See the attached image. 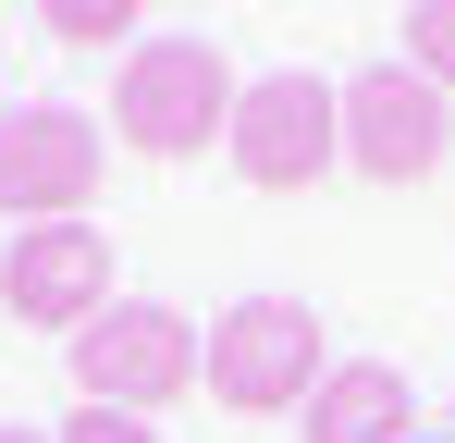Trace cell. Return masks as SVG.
<instances>
[{
    "instance_id": "1",
    "label": "cell",
    "mask_w": 455,
    "mask_h": 443,
    "mask_svg": "<svg viewBox=\"0 0 455 443\" xmlns=\"http://www.w3.org/2000/svg\"><path fill=\"white\" fill-rule=\"evenodd\" d=\"M111 136L136 148V160H197V148H222L234 136V62L210 37H148V50H124Z\"/></svg>"
},
{
    "instance_id": "2",
    "label": "cell",
    "mask_w": 455,
    "mask_h": 443,
    "mask_svg": "<svg viewBox=\"0 0 455 443\" xmlns=\"http://www.w3.org/2000/svg\"><path fill=\"white\" fill-rule=\"evenodd\" d=\"M320 308H296V295H246V308H222L210 320V345H197V382L222 394L234 419H283V407H307L320 394Z\"/></svg>"
},
{
    "instance_id": "3",
    "label": "cell",
    "mask_w": 455,
    "mask_h": 443,
    "mask_svg": "<svg viewBox=\"0 0 455 443\" xmlns=\"http://www.w3.org/2000/svg\"><path fill=\"white\" fill-rule=\"evenodd\" d=\"M222 160L259 185V197H296V185H320L332 160H345V86L332 74H259V86H234V136Z\"/></svg>"
},
{
    "instance_id": "4",
    "label": "cell",
    "mask_w": 455,
    "mask_h": 443,
    "mask_svg": "<svg viewBox=\"0 0 455 443\" xmlns=\"http://www.w3.org/2000/svg\"><path fill=\"white\" fill-rule=\"evenodd\" d=\"M197 382V320L185 308H160V295H111L99 320L75 333V394L86 407H172Z\"/></svg>"
},
{
    "instance_id": "5",
    "label": "cell",
    "mask_w": 455,
    "mask_h": 443,
    "mask_svg": "<svg viewBox=\"0 0 455 443\" xmlns=\"http://www.w3.org/2000/svg\"><path fill=\"white\" fill-rule=\"evenodd\" d=\"M443 86L419 62H370L345 74V173H370V185H431L443 173Z\"/></svg>"
},
{
    "instance_id": "6",
    "label": "cell",
    "mask_w": 455,
    "mask_h": 443,
    "mask_svg": "<svg viewBox=\"0 0 455 443\" xmlns=\"http://www.w3.org/2000/svg\"><path fill=\"white\" fill-rule=\"evenodd\" d=\"M0 308H12V320H50V333L75 345L86 320L111 308V234H99V222H25V234L0 246Z\"/></svg>"
},
{
    "instance_id": "7",
    "label": "cell",
    "mask_w": 455,
    "mask_h": 443,
    "mask_svg": "<svg viewBox=\"0 0 455 443\" xmlns=\"http://www.w3.org/2000/svg\"><path fill=\"white\" fill-rule=\"evenodd\" d=\"M86 197H99V124L86 111H12L0 124V210L75 222Z\"/></svg>"
},
{
    "instance_id": "8",
    "label": "cell",
    "mask_w": 455,
    "mask_h": 443,
    "mask_svg": "<svg viewBox=\"0 0 455 443\" xmlns=\"http://www.w3.org/2000/svg\"><path fill=\"white\" fill-rule=\"evenodd\" d=\"M406 419H419V407H406V369L394 358H332L320 394L296 407L307 443H406Z\"/></svg>"
},
{
    "instance_id": "9",
    "label": "cell",
    "mask_w": 455,
    "mask_h": 443,
    "mask_svg": "<svg viewBox=\"0 0 455 443\" xmlns=\"http://www.w3.org/2000/svg\"><path fill=\"white\" fill-rule=\"evenodd\" d=\"M37 25H50L62 50H111V37L136 25V0H37Z\"/></svg>"
},
{
    "instance_id": "10",
    "label": "cell",
    "mask_w": 455,
    "mask_h": 443,
    "mask_svg": "<svg viewBox=\"0 0 455 443\" xmlns=\"http://www.w3.org/2000/svg\"><path fill=\"white\" fill-rule=\"evenodd\" d=\"M406 62L455 99V0H406Z\"/></svg>"
},
{
    "instance_id": "11",
    "label": "cell",
    "mask_w": 455,
    "mask_h": 443,
    "mask_svg": "<svg viewBox=\"0 0 455 443\" xmlns=\"http://www.w3.org/2000/svg\"><path fill=\"white\" fill-rule=\"evenodd\" d=\"M50 443H160V431L136 419V407H75V419H62Z\"/></svg>"
},
{
    "instance_id": "12",
    "label": "cell",
    "mask_w": 455,
    "mask_h": 443,
    "mask_svg": "<svg viewBox=\"0 0 455 443\" xmlns=\"http://www.w3.org/2000/svg\"><path fill=\"white\" fill-rule=\"evenodd\" d=\"M0 443H50V431H12V419H0Z\"/></svg>"
},
{
    "instance_id": "13",
    "label": "cell",
    "mask_w": 455,
    "mask_h": 443,
    "mask_svg": "<svg viewBox=\"0 0 455 443\" xmlns=\"http://www.w3.org/2000/svg\"><path fill=\"white\" fill-rule=\"evenodd\" d=\"M406 443H419V431H406Z\"/></svg>"
}]
</instances>
